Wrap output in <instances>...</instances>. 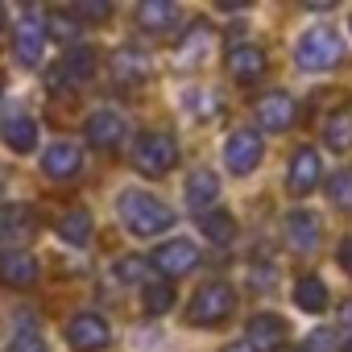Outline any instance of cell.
<instances>
[{
	"mask_svg": "<svg viewBox=\"0 0 352 352\" xmlns=\"http://www.w3.org/2000/svg\"><path fill=\"white\" fill-rule=\"evenodd\" d=\"M120 220L133 228V236H157L174 224V212L149 191H124L120 195Z\"/></svg>",
	"mask_w": 352,
	"mask_h": 352,
	"instance_id": "cell-1",
	"label": "cell"
},
{
	"mask_svg": "<svg viewBox=\"0 0 352 352\" xmlns=\"http://www.w3.org/2000/svg\"><path fill=\"white\" fill-rule=\"evenodd\" d=\"M294 58H298L302 71H331V67L344 58V46H340L336 30H327V25H311V30L298 38Z\"/></svg>",
	"mask_w": 352,
	"mask_h": 352,
	"instance_id": "cell-2",
	"label": "cell"
},
{
	"mask_svg": "<svg viewBox=\"0 0 352 352\" xmlns=\"http://www.w3.org/2000/svg\"><path fill=\"white\" fill-rule=\"evenodd\" d=\"M174 162H179V145H174L170 133H145L133 149V166L145 174V179H157V174H170Z\"/></svg>",
	"mask_w": 352,
	"mask_h": 352,
	"instance_id": "cell-3",
	"label": "cell"
},
{
	"mask_svg": "<svg viewBox=\"0 0 352 352\" xmlns=\"http://www.w3.org/2000/svg\"><path fill=\"white\" fill-rule=\"evenodd\" d=\"M232 311H236V290H232L228 282H208V286H199V294H195V302H191V323L216 327V323H224Z\"/></svg>",
	"mask_w": 352,
	"mask_h": 352,
	"instance_id": "cell-4",
	"label": "cell"
},
{
	"mask_svg": "<svg viewBox=\"0 0 352 352\" xmlns=\"http://www.w3.org/2000/svg\"><path fill=\"white\" fill-rule=\"evenodd\" d=\"M319 179H323V162H319V153H315L311 145L294 149V157H290V174H286L290 195H311V191L319 187Z\"/></svg>",
	"mask_w": 352,
	"mask_h": 352,
	"instance_id": "cell-5",
	"label": "cell"
},
{
	"mask_svg": "<svg viewBox=\"0 0 352 352\" xmlns=\"http://www.w3.org/2000/svg\"><path fill=\"white\" fill-rule=\"evenodd\" d=\"M153 265H157V274H166V278L191 274V270L199 265V249H195L191 241H166V245H157Z\"/></svg>",
	"mask_w": 352,
	"mask_h": 352,
	"instance_id": "cell-6",
	"label": "cell"
},
{
	"mask_svg": "<svg viewBox=\"0 0 352 352\" xmlns=\"http://www.w3.org/2000/svg\"><path fill=\"white\" fill-rule=\"evenodd\" d=\"M224 162H228L232 174H249L261 162V137L253 129H236L228 137V145H224Z\"/></svg>",
	"mask_w": 352,
	"mask_h": 352,
	"instance_id": "cell-7",
	"label": "cell"
},
{
	"mask_svg": "<svg viewBox=\"0 0 352 352\" xmlns=\"http://www.w3.org/2000/svg\"><path fill=\"white\" fill-rule=\"evenodd\" d=\"M67 340H71L75 352H100L112 340V331H108V323L100 315H75L67 323Z\"/></svg>",
	"mask_w": 352,
	"mask_h": 352,
	"instance_id": "cell-8",
	"label": "cell"
},
{
	"mask_svg": "<svg viewBox=\"0 0 352 352\" xmlns=\"http://www.w3.org/2000/svg\"><path fill=\"white\" fill-rule=\"evenodd\" d=\"M13 46H17V58H21L25 67L42 63V50H46V21L34 17V13H25L21 25H17V34H13Z\"/></svg>",
	"mask_w": 352,
	"mask_h": 352,
	"instance_id": "cell-9",
	"label": "cell"
},
{
	"mask_svg": "<svg viewBox=\"0 0 352 352\" xmlns=\"http://www.w3.org/2000/svg\"><path fill=\"white\" fill-rule=\"evenodd\" d=\"M96 75V54L87 50V46H75L63 63H58V71L50 75V83L54 87H75V83H87Z\"/></svg>",
	"mask_w": 352,
	"mask_h": 352,
	"instance_id": "cell-10",
	"label": "cell"
},
{
	"mask_svg": "<svg viewBox=\"0 0 352 352\" xmlns=\"http://www.w3.org/2000/svg\"><path fill=\"white\" fill-rule=\"evenodd\" d=\"M34 278H38V261H34V253H25V249H9V253H0V282H5V286L25 290Z\"/></svg>",
	"mask_w": 352,
	"mask_h": 352,
	"instance_id": "cell-11",
	"label": "cell"
},
{
	"mask_svg": "<svg viewBox=\"0 0 352 352\" xmlns=\"http://www.w3.org/2000/svg\"><path fill=\"white\" fill-rule=\"evenodd\" d=\"M42 166H46L50 179H75V174L83 170V149H79L75 141H54V145L46 149Z\"/></svg>",
	"mask_w": 352,
	"mask_h": 352,
	"instance_id": "cell-12",
	"label": "cell"
},
{
	"mask_svg": "<svg viewBox=\"0 0 352 352\" xmlns=\"http://www.w3.org/2000/svg\"><path fill=\"white\" fill-rule=\"evenodd\" d=\"M282 232H286V245H290L294 253H311V249L319 245V216H311V212H290L286 224H282Z\"/></svg>",
	"mask_w": 352,
	"mask_h": 352,
	"instance_id": "cell-13",
	"label": "cell"
},
{
	"mask_svg": "<svg viewBox=\"0 0 352 352\" xmlns=\"http://www.w3.org/2000/svg\"><path fill=\"white\" fill-rule=\"evenodd\" d=\"M257 120H261L265 133H282V129H290V120H294V100L282 96V91L265 96V100L257 104Z\"/></svg>",
	"mask_w": 352,
	"mask_h": 352,
	"instance_id": "cell-14",
	"label": "cell"
},
{
	"mask_svg": "<svg viewBox=\"0 0 352 352\" xmlns=\"http://www.w3.org/2000/svg\"><path fill=\"white\" fill-rule=\"evenodd\" d=\"M216 199H220V179H216L212 170H195L191 179H187V204H191L195 212H204V216H208Z\"/></svg>",
	"mask_w": 352,
	"mask_h": 352,
	"instance_id": "cell-15",
	"label": "cell"
},
{
	"mask_svg": "<svg viewBox=\"0 0 352 352\" xmlns=\"http://www.w3.org/2000/svg\"><path fill=\"white\" fill-rule=\"evenodd\" d=\"M87 137H91V145H100V149H112L120 137H124V116L120 112H96L91 120H87Z\"/></svg>",
	"mask_w": 352,
	"mask_h": 352,
	"instance_id": "cell-16",
	"label": "cell"
},
{
	"mask_svg": "<svg viewBox=\"0 0 352 352\" xmlns=\"http://www.w3.org/2000/svg\"><path fill=\"white\" fill-rule=\"evenodd\" d=\"M228 71H232V79L253 83V79L265 71V50H261V46H236V50L228 54Z\"/></svg>",
	"mask_w": 352,
	"mask_h": 352,
	"instance_id": "cell-17",
	"label": "cell"
},
{
	"mask_svg": "<svg viewBox=\"0 0 352 352\" xmlns=\"http://www.w3.org/2000/svg\"><path fill=\"white\" fill-rule=\"evenodd\" d=\"M286 336V323L278 315H253L249 319V348L261 352V348H278Z\"/></svg>",
	"mask_w": 352,
	"mask_h": 352,
	"instance_id": "cell-18",
	"label": "cell"
},
{
	"mask_svg": "<svg viewBox=\"0 0 352 352\" xmlns=\"http://www.w3.org/2000/svg\"><path fill=\"white\" fill-rule=\"evenodd\" d=\"M58 236H63L67 245H75V249H83V245H91V216H87L83 208H75V212H67V216L58 220Z\"/></svg>",
	"mask_w": 352,
	"mask_h": 352,
	"instance_id": "cell-19",
	"label": "cell"
},
{
	"mask_svg": "<svg viewBox=\"0 0 352 352\" xmlns=\"http://www.w3.org/2000/svg\"><path fill=\"white\" fill-rule=\"evenodd\" d=\"M137 21L149 34H166L170 21H174V5H170V0H145V5H137Z\"/></svg>",
	"mask_w": 352,
	"mask_h": 352,
	"instance_id": "cell-20",
	"label": "cell"
},
{
	"mask_svg": "<svg viewBox=\"0 0 352 352\" xmlns=\"http://www.w3.org/2000/svg\"><path fill=\"white\" fill-rule=\"evenodd\" d=\"M294 302H298V311L319 315V311H327V286L319 278H298L294 282Z\"/></svg>",
	"mask_w": 352,
	"mask_h": 352,
	"instance_id": "cell-21",
	"label": "cell"
},
{
	"mask_svg": "<svg viewBox=\"0 0 352 352\" xmlns=\"http://www.w3.org/2000/svg\"><path fill=\"white\" fill-rule=\"evenodd\" d=\"M0 133H5L9 149H17V153H30V149H34V141H38V124H34L30 116H13Z\"/></svg>",
	"mask_w": 352,
	"mask_h": 352,
	"instance_id": "cell-22",
	"label": "cell"
},
{
	"mask_svg": "<svg viewBox=\"0 0 352 352\" xmlns=\"http://www.w3.org/2000/svg\"><path fill=\"white\" fill-rule=\"evenodd\" d=\"M323 141H327L336 153H344V149L352 145V112H336V116L323 124Z\"/></svg>",
	"mask_w": 352,
	"mask_h": 352,
	"instance_id": "cell-23",
	"label": "cell"
},
{
	"mask_svg": "<svg viewBox=\"0 0 352 352\" xmlns=\"http://www.w3.org/2000/svg\"><path fill=\"white\" fill-rule=\"evenodd\" d=\"M145 75H149L145 54H137V50H120V54H116V79H120V83H141Z\"/></svg>",
	"mask_w": 352,
	"mask_h": 352,
	"instance_id": "cell-24",
	"label": "cell"
},
{
	"mask_svg": "<svg viewBox=\"0 0 352 352\" xmlns=\"http://www.w3.org/2000/svg\"><path fill=\"white\" fill-rule=\"evenodd\" d=\"M199 228H204V236H208V241H216V245H224V241H232V236H236V220H232L228 212H208Z\"/></svg>",
	"mask_w": 352,
	"mask_h": 352,
	"instance_id": "cell-25",
	"label": "cell"
},
{
	"mask_svg": "<svg viewBox=\"0 0 352 352\" xmlns=\"http://www.w3.org/2000/svg\"><path fill=\"white\" fill-rule=\"evenodd\" d=\"M46 38L75 42V38H79V17H75V13H63V9H54V13L46 17Z\"/></svg>",
	"mask_w": 352,
	"mask_h": 352,
	"instance_id": "cell-26",
	"label": "cell"
},
{
	"mask_svg": "<svg viewBox=\"0 0 352 352\" xmlns=\"http://www.w3.org/2000/svg\"><path fill=\"white\" fill-rule=\"evenodd\" d=\"M170 307H174L170 282H145V311H149V315H162V311H170Z\"/></svg>",
	"mask_w": 352,
	"mask_h": 352,
	"instance_id": "cell-27",
	"label": "cell"
},
{
	"mask_svg": "<svg viewBox=\"0 0 352 352\" xmlns=\"http://www.w3.org/2000/svg\"><path fill=\"white\" fill-rule=\"evenodd\" d=\"M327 195L336 199V208H352V170H340V174H331Z\"/></svg>",
	"mask_w": 352,
	"mask_h": 352,
	"instance_id": "cell-28",
	"label": "cell"
},
{
	"mask_svg": "<svg viewBox=\"0 0 352 352\" xmlns=\"http://www.w3.org/2000/svg\"><path fill=\"white\" fill-rule=\"evenodd\" d=\"M112 9L104 5V0H79V5H75V17H83V21H104Z\"/></svg>",
	"mask_w": 352,
	"mask_h": 352,
	"instance_id": "cell-29",
	"label": "cell"
},
{
	"mask_svg": "<svg viewBox=\"0 0 352 352\" xmlns=\"http://www.w3.org/2000/svg\"><path fill=\"white\" fill-rule=\"evenodd\" d=\"M9 352H42V336H38V331H30V327H21V331L13 336Z\"/></svg>",
	"mask_w": 352,
	"mask_h": 352,
	"instance_id": "cell-30",
	"label": "cell"
},
{
	"mask_svg": "<svg viewBox=\"0 0 352 352\" xmlns=\"http://www.w3.org/2000/svg\"><path fill=\"white\" fill-rule=\"evenodd\" d=\"M307 352H336V331H331V327H319V331H311V340H307Z\"/></svg>",
	"mask_w": 352,
	"mask_h": 352,
	"instance_id": "cell-31",
	"label": "cell"
},
{
	"mask_svg": "<svg viewBox=\"0 0 352 352\" xmlns=\"http://www.w3.org/2000/svg\"><path fill=\"white\" fill-rule=\"evenodd\" d=\"M120 278L124 282H145V261H137V257L120 261Z\"/></svg>",
	"mask_w": 352,
	"mask_h": 352,
	"instance_id": "cell-32",
	"label": "cell"
},
{
	"mask_svg": "<svg viewBox=\"0 0 352 352\" xmlns=\"http://www.w3.org/2000/svg\"><path fill=\"white\" fill-rule=\"evenodd\" d=\"M340 265L352 274V241H344V245H340Z\"/></svg>",
	"mask_w": 352,
	"mask_h": 352,
	"instance_id": "cell-33",
	"label": "cell"
},
{
	"mask_svg": "<svg viewBox=\"0 0 352 352\" xmlns=\"http://www.w3.org/2000/svg\"><path fill=\"white\" fill-rule=\"evenodd\" d=\"M340 319H344V331H352V302H348V307L340 311Z\"/></svg>",
	"mask_w": 352,
	"mask_h": 352,
	"instance_id": "cell-34",
	"label": "cell"
},
{
	"mask_svg": "<svg viewBox=\"0 0 352 352\" xmlns=\"http://www.w3.org/2000/svg\"><path fill=\"white\" fill-rule=\"evenodd\" d=\"M228 352H253V348H249V344H232Z\"/></svg>",
	"mask_w": 352,
	"mask_h": 352,
	"instance_id": "cell-35",
	"label": "cell"
},
{
	"mask_svg": "<svg viewBox=\"0 0 352 352\" xmlns=\"http://www.w3.org/2000/svg\"><path fill=\"white\" fill-rule=\"evenodd\" d=\"M0 30H5V5H0Z\"/></svg>",
	"mask_w": 352,
	"mask_h": 352,
	"instance_id": "cell-36",
	"label": "cell"
},
{
	"mask_svg": "<svg viewBox=\"0 0 352 352\" xmlns=\"http://www.w3.org/2000/svg\"><path fill=\"white\" fill-rule=\"evenodd\" d=\"M278 352H298V348H278Z\"/></svg>",
	"mask_w": 352,
	"mask_h": 352,
	"instance_id": "cell-37",
	"label": "cell"
},
{
	"mask_svg": "<svg viewBox=\"0 0 352 352\" xmlns=\"http://www.w3.org/2000/svg\"><path fill=\"white\" fill-rule=\"evenodd\" d=\"M344 352H352V344H348V348H344Z\"/></svg>",
	"mask_w": 352,
	"mask_h": 352,
	"instance_id": "cell-38",
	"label": "cell"
}]
</instances>
